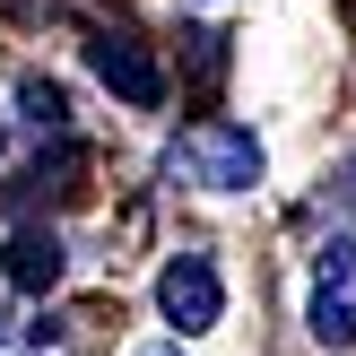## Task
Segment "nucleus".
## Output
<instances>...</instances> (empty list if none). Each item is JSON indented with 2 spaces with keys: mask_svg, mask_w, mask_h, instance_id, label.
<instances>
[{
  "mask_svg": "<svg viewBox=\"0 0 356 356\" xmlns=\"http://www.w3.org/2000/svg\"><path fill=\"white\" fill-rule=\"evenodd\" d=\"M165 174H174V183H200V191H252V183H261V139L243 131V122L200 113V122L165 148Z\"/></svg>",
  "mask_w": 356,
  "mask_h": 356,
  "instance_id": "1",
  "label": "nucleus"
},
{
  "mask_svg": "<svg viewBox=\"0 0 356 356\" xmlns=\"http://www.w3.org/2000/svg\"><path fill=\"white\" fill-rule=\"evenodd\" d=\"M305 322L322 348H348L356 339V235H330L313 252V287H305Z\"/></svg>",
  "mask_w": 356,
  "mask_h": 356,
  "instance_id": "2",
  "label": "nucleus"
},
{
  "mask_svg": "<svg viewBox=\"0 0 356 356\" xmlns=\"http://www.w3.org/2000/svg\"><path fill=\"white\" fill-rule=\"evenodd\" d=\"M156 313H165L183 339H200V330H218L226 313V287H218V261L209 252H174L165 270H156Z\"/></svg>",
  "mask_w": 356,
  "mask_h": 356,
  "instance_id": "3",
  "label": "nucleus"
},
{
  "mask_svg": "<svg viewBox=\"0 0 356 356\" xmlns=\"http://www.w3.org/2000/svg\"><path fill=\"white\" fill-rule=\"evenodd\" d=\"M87 70H96L122 104H139V113L165 104V70H156V52L139 44V35H122V26H96V35H87Z\"/></svg>",
  "mask_w": 356,
  "mask_h": 356,
  "instance_id": "4",
  "label": "nucleus"
},
{
  "mask_svg": "<svg viewBox=\"0 0 356 356\" xmlns=\"http://www.w3.org/2000/svg\"><path fill=\"white\" fill-rule=\"evenodd\" d=\"M0 270H9L17 296H52L61 287V235H52V226H17L9 252H0Z\"/></svg>",
  "mask_w": 356,
  "mask_h": 356,
  "instance_id": "5",
  "label": "nucleus"
},
{
  "mask_svg": "<svg viewBox=\"0 0 356 356\" xmlns=\"http://www.w3.org/2000/svg\"><path fill=\"white\" fill-rule=\"evenodd\" d=\"M17 122H26L35 139H61V131H70V96H61L52 79H26V87H17Z\"/></svg>",
  "mask_w": 356,
  "mask_h": 356,
  "instance_id": "6",
  "label": "nucleus"
},
{
  "mask_svg": "<svg viewBox=\"0 0 356 356\" xmlns=\"http://www.w3.org/2000/svg\"><path fill=\"white\" fill-rule=\"evenodd\" d=\"M79 174H87V148H79V139H70V131L52 139V156H35V183H44L52 200H79V191H87Z\"/></svg>",
  "mask_w": 356,
  "mask_h": 356,
  "instance_id": "7",
  "label": "nucleus"
},
{
  "mask_svg": "<svg viewBox=\"0 0 356 356\" xmlns=\"http://www.w3.org/2000/svg\"><path fill=\"white\" fill-rule=\"evenodd\" d=\"M183 44H191V87H200V96H209V87H218V70H226L218 35H183Z\"/></svg>",
  "mask_w": 356,
  "mask_h": 356,
  "instance_id": "8",
  "label": "nucleus"
},
{
  "mask_svg": "<svg viewBox=\"0 0 356 356\" xmlns=\"http://www.w3.org/2000/svg\"><path fill=\"white\" fill-rule=\"evenodd\" d=\"M17 330H26V322H17V313H0V348H9V339H17Z\"/></svg>",
  "mask_w": 356,
  "mask_h": 356,
  "instance_id": "9",
  "label": "nucleus"
},
{
  "mask_svg": "<svg viewBox=\"0 0 356 356\" xmlns=\"http://www.w3.org/2000/svg\"><path fill=\"white\" fill-rule=\"evenodd\" d=\"M339 200H348V209H356V165H348V174H339Z\"/></svg>",
  "mask_w": 356,
  "mask_h": 356,
  "instance_id": "10",
  "label": "nucleus"
},
{
  "mask_svg": "<svg viewBox=\"0 0 356 356\" xmlns=\"http://www.w3.org/2000/svg\"><path fill=\"white\" fill-rule=\"evenodd\" d=\"M156 356H183V348H156Z\"/></svg>",
  "mask_w": 356,
  "mask_h": 356,
  "instance_id": "11",
  "label": "nucleus"
},
{
  "mask_svg": "<svg viewBox=\"0 0 356 356\" xmlns=\"http://www.w3.org/2000/svg\"><path fill=\"white\" fill-rule=\"evenodd\" d=\"M0 131H9V122H0Z\"/></svg>",
  "mask_w": 356,
  "mask_h": 356,
  "instance_id": "12",
  "label": "nucleus"
}]
</instances>
